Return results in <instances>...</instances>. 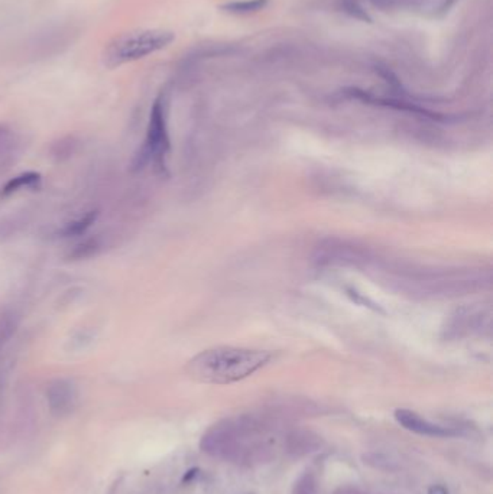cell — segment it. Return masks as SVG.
Returning a JSON list of instances; mask_svg holds the SVG:
<instances>
[{
	"label": "cell",
	"instance_id": "6da1fadb",
	"mask_svg": "<svg viewBox=\"0 0 493 494\" xmlns=\"http://www.w3.org/2000/svg\"><path fill=\"white\" fill-rule=\"evenodd\" d=\"M274 357L268 350L219 345L198 353L189 361L186 370L198 383L230 384L255 375Z\"/></svg>",
	"mask_w": 493,
	"mask_h": 494
},
{
	"label": "cell",
	"instance_id": "7a4b0ae2",
	"mask_svg": "<svg viewBox=\"0 0 493 494\" xmlns=\"http://www.w3.org/2000/svg\"><path fill=\"white\" fill-rule=\"evenodd\" d=\"M175 39L167 29H136L116 35L103 48L101 63L108 68H117L154 55L170 47Z\"/></svg>",
	"mask_w": 493,
	"mask_h": 494
},
{
	"label": "cell",
	"instance_id": "3957f363",
	"mask_svg": "<svg viewBox=\"0 0 493 494\" xmlns=\"http://www.w3.org/2000/svg\"><path fill=\"white\" fill-rule=\"evenodd\" d=\"M170 151L171 140L167 126L165 101L159 96L151 109L145 142L132 160V171H140L152 162L159 174H167V158Z\"/></svg>",
	"mask_w": 493,
	"mask_h": 494
},
{
	"label": "cell",
	"instance_id": "277c9868",
	"mask_svg": "<svg viewBox=\"0 0 493 494\" xmlns=\"http://www.w3.org/2000/svg\"><path fill=\"white\" fill-rule=\"evenodd\" d=\"M395 419L402 428L414 432V434L424 435V437H456V435H460V431L451 428V426L437 425L434 422H431V421L420 417L417 412H413L409 409L395 410Z\"/></svg>",
	"mask_w": 493,
	"mask_h": 494
},
{
	"label": "cell",
	"instance_id": "5b68a950",
	"mask_svg": "<svg viewBox=\"0 0 493 494\" xmlns=\"http://www.w3.org/2000/svg\"><path fill=\"white\" fill-rule=\"evenodd\" d=\"M47 401L52 415H70L77 405L75 386L66 379H57L51 382L47 389Z\"/></svg>",
	"mask_w": 493,
	"mask_h": 494
},
{
	"label": "cell",
	"instance_id": "8992f818",
	"mask_svg": "<svg viewBox=\"0 0 493 494\" xmlns=\"http://www.w3.org/2000/svg\"><path fill=\"white\" fill-rule=\"evenodd\" d=\"M41 182H43V177H41L39 172H34V171L24 172V174H20V175L9 179L5 184L2 191H0V195L8 197V195H12L24 188L38 190L41 187Z\"/></svg>",
	"mask_w": 493,
	"mask_h": 494
},
{
	"label": "cell",
	"instance_id": "52a82bcc",
	"mask_svg": "<svg viewBox=\"0 0 493 494\" xmlns=\"http://www.w3.org/2000/svg\"><path fill=\"white\" fill-rule=\"evenodd\" d=\"M98 217V211L97 210H91L89 213H86L84 216H81L70 223H67L63 229L58 230V234L59 237H77V236H81V234H84L91 225L96 223Z\"/></svg>",
	"mask_w": 493,
	"mask_h": 494
},
{
	"label": "cell",
	"instance_id": "ba28073f",
	"mask_svg": "<svg viewBox=\"0 0 493 494\" xmlns=\"http://www.w3.org/2000/svg\"><path fill=\"white\" fill-rule=\"evenodd\" d=\"M270 0H233L221 6V9L232 15H251L263 10L268 6Z\"/></svg>",
	"mask_w": 493,
	"mask_h": 494
},
{
	"label": "cell",
	"instance_id": "9c48e42d",
	"mask_svg": "<svg viewBox=\"0 0 493 494\" xmlns=\"http://www.w3.org/2000/svg\"><path fill=\"white\" fill-rule=\"evenodd\" d=\"M100 247H101V243L97 237H90V239H86L84 241H81L78 243L75 247H74V250L70 253V257L73 260H81V259H89L94 255H97V252L100 250Z\"/></svg>",
	"mask_w": 493,
	"mask_h": 494
},
{
	"label": "cell",
	"instance_id": "30bf717a",
	"mask_svg": "<svg viewBox=\"0 0 493 494\" xmlns=\"http://www.w3.org/2000/svg\"><path fill=\"white\" fill-rule=\"evenodd\" d=\"M294 494H316V481L314 477L310 474H305L301 480L295 484Z\"/></svg>",
	"mask_w": 493,
	"mask_h": 494
},
{
	"label": "cell",
	"instance_id": "8fae6325",
	"mask_svg": "<svg viewBox=\"0 0 493 494\" xmlns=\"http://www.w3.org/2000/svg\"><path fill=\"white\" fill-rule=\"evenodd\" d=\"M428 494H450V493H448V490L444 486L436 484V486H431L428 488Z\"/></svg>",
	"mask_w": 493,
	"mask_h": 494
},
{
	"label": "cell",
	"instance_id": "7c38bea8",
	"mask_svg": "<svg viewBox=\"0 0 493 494\" xmlns=\"http://www.w3.org/2000/svg\"><path fill=\"white\" fill-rule=\"evenodd\" d=\"M456 2H457V0H444V3H443V6H441V10L446 12L448 8L453 6Z\"/></svg>",
	"mask_w": 493,
	"mask_h": 494
}]
</instances>
